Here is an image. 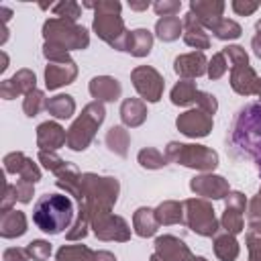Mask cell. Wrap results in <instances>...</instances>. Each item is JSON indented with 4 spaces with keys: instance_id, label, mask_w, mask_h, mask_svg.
<instances>
[{
    "instance_id": "obj_2",
    "label": "cell",
    "mask_w": 261,
    "mask_h": 261,
    "mask_svg": "<svg viewBox=\"0 0 261 261\" xmlns=\"http://www.w3.org/2000/svg\"><path fill=\"white\" fill-rule=\"evenodd\" d=\"M234 145L247 153V155H259L261 153V104H249L241 110L234 133H232Z\"/></svg>"
},
{
    "instance_id": "obj_40",
    "label": "cell",
    "mask_w": 261,
    "mask_h": 261,
    "mask_svg": "<svg viewBox=\"0 0 261 261\" xmlns=\"http://www.w3.org/2000/svg\"><path fill=\"white\" fill-rule=\"evenodd\" d=\"M198 102L206 108V112H208V114H212V112L216 110V100H214V96H210V94L198 92Z\"/></svg>"
},
{
    "instance_id": "obj_19",
    "label": "cell",
    "mask_w": 261,
    "mask_h": 261,
    "mask_svg": "<svg viewBox=\"0 0 261 261\" xmlns=\"http://www.w3.org/2000/svg\"><path fill=\"white\" fill-rule=\"evenodd\" d=\"M90 92L100 100H116L120 94V84L112 77H94L90 84Z\"/></svg>"
},
{
    "instance_id": "obj_38",
    "label": "cell",
    "mask_w": 261,
    "mask_h": 261,
    "mask_svg": "<svg viewBox=\"0 0 261 261\" xmlns=\"http://www.w3.org/2000/svg\"><path fill=\"white\" fill-rule=\"evenodd\" d=\"M224 69H226V63H224V55H222V53L214 55V57H212V61H210V69H208V75H210V77H220V75L224 73Z\"/></svg>"
},
{
    "instance_id": "obj_8",
    "label": "cell",
    "mask_w": 261,
    "mask_h": 261,
    "mask_svg": "<svg viewBox=\"0 0 261 261\" xmlns=\"http://www.w3.org/2000/svg\"><path fill=\"white\" fill-rule=\"evenodd\" d=\"M133 82H135V88L139 90V94L145 96V100H149V102H157L159 100V96L163 92V80L155 69L137 67L133 71Z\"/></svg>"
},
{
    "instance_id": "obj_11",
    "label": "cell",
    "mask_w": 261,
    "mask_h": 261,
    "mask_svg": "<svg viewBox=\"0 0 261 261\" xmlns=\"http://www.w3.org/2000/svg\"><path fill=\"white\" fill-rule=\"evenodd\" d=\"M184 41L196 49H208V45H210L208 35L202 31V24L196 20V16L192 12H188L184 18Z\"/></svg>"
},
{
    "instance_id": "obj_25",
    "label": "cell",
    "mask_w": 261,
    "mask_h": 261,
    "mask_svg": "<svg viewBox=\"0 0 261 261\" xmlns=\"http://www.w3.org/2000/svg\"><path fill=\"white\" fill-rule=\"evenodd\" d=\"M214 251L216 255L222 259V261H232L237 255H239V245L232 237L224 234V237H218L216 239V245H214Z\"/></svg>"
},
{
    "instance_id": "obj_21",
    "label": "cell",
    "mask_w": 261,
    "mask_h": 261,
    "mask_svg": "<svg viewBox=\"0 0 261 261\" xmlns=\"http://www.w3.org/2000/svg\"><path fill=\"white\" fill-rule=\"evenodd\" d=\"M155 31L161 41H175L184 31V22L177 16H163L157 20Z\"/></svg>"
},
{
    "instance_id": "obj_7",
    "label": "cell",
    "mask_w": 261,
    "mask_h": 261,
    "mask_svg": "<svg viewBox=\"0 0 261 261\" xmlns=\"http://www.w3.org/2000/svg\"><path fill=\"white\" fill-rule=\"evenodd\" d=\"M186 206L190 208L188 212V224L192 230H196L198 234H214L216 232V218H214V210L202 202V200H190L186 202Z\"/></svg>"
},
{
    "instance_id": "obj_33",
    "label": "cell",
    "mask_w": 261,
    "mask_h": 261,
    "mask_svg": "<svg viewBox=\"0 0 261 261\" xmlns=\"http://www.w3.org/2000/svg\"><path fill=\"white\" fill-rule=\"evenodd\" d=\"M153 8L159 16H175L181 8V2L179 0H159L153 4Z\"/></svg>"
},
{
    "instance_id": "obj_22",
    "label": "cell",
    "mask_w": 261,
    "mask_h": 261,
    "mask_svg": "<svg viewBox=\"0 0 261 261\" xmlns=\"http://www.w3.org/2000/svg\"><path fill=\"white\" fill-rule=\"evenodd\" d=\"M120 114H122V120L126 124L137 126V124L143 122V118H145L147 112H145V108H143V104L139 100H124V104L120 108Z\"/></svg>"
},
{
    "instance_id": "obj_29",
    "label": "cell",
    "mask_w": 261,
    "mask_h": 261,
    "mask_svg": "<svg viewBox=\"0 0 261 261\" xmlns=\"http://www.w3.org/2000/svg\"><path fill=\"white\" fill-rule=\"evenodd\" d=\"M212 31L218 39H237V37H241V27L234 20H228V18H222Z\"/></svg>"
},
{
    "instance_id": "obj_41",
    "label": "cell",
    "mask_w": 261,
    "mask_h": 261,
    "mask_svg": "<svg viewBox=\"0 0 261 261\" xmlns=\"http://www.w3.org/2000/svg\"><path fill=\"white\" fill-rule=\"evenodd\" d=\"M27 251H22V249H8L6 253H4V261H27Z\"/></svg>"
},
{
    "instance_id": "obj_3",
    "label": "cell",
    "mask_w": 261,
    "mask_h": 261,
    "mask_svg": "<svg viewBox=\"0 0 261 261\" xmlns=\"http://www.w3.org/2000/svg\"><path fill=\"white\" fill-rule=\"evenodd\" d=\"M43 35H45L47 43H55L65 49H84V47H88V41H90L88 31L84 27H77L63 18L47 20L43 27Z\"/></svg>"
},
{
    "instance_id": "obj_30",
    "label": "cell",
    "mask_w": 261,
    "mask_h": 261,
    "mask_svg": "<svg viewBox=\"0 0 261 261\" xmlns=\"http://www.w3.org/2000/svg\"><path fill=\"white\" fill-rule=\"evenodd\" d=\"M126 141H128V137H126L124 128H120V126L110 128V133H108V145H110L112 151L124 155L126 153Z\"/></svg>"
},
{
    "instance_id": "obj_15",
    "label": "cell",
    "mask_w": 261,
    "mask_h": 261,
    "mask_svg": "<svg viewBox=\"0 0 261 261\" xmlns=\"http://www.w3.org/2000/svg\"><path fill=\"white\" fill-rule=\"evenodd\" d=\"M75 77V67H73V63H69V65H57V63H51V65H47V69H45V80H47V88L49 90H55V88H59V86H63V84H69L71 80Z\"/></svg>"
},
{
    "instance_id": "obj_13",
    "label": "cell",
    "mask_w": 261,
    "mask_h": 261,
    "mask_svg": "<svg viewBox=\"0 0 261 261\" xmlns=\"http://www.w3.org/2000/svg\"><path fill=\"white\" fill-rule=\"evenodd\" d=\"M175 71L179 75H188V77H194V75H202L206 71V57L198 51L194 53H188V55H179L175 59Z\"/></svg>"
},
{
    "instance_id": "obj_6",
    "label": "cell",
    "mask_w": 261,
    "mask_h": 261,
    "mask_svg": "<svg viewBox=\"0 0 261 261\" xmlns=\"http://www.w3.org/2000/svg\"><path fill=\"white\" fill-rule=\"evenodd\" d=\"M94 31L98 33L100 39H104L112 47H116L120 51H126L128 33L124 31V22H122L120 14H102V12H96V16H94Z\"/></svg>"
},
{
    "instance_id": "obj_17",
    "label": "cell",
    "mask_w": 261,
    "mask_h": 261,
    "mask_svg": "<svg viewBox=\"0 0 261 261\" xmlns=\"http://www.w3.org/2000/svg\"><path fill=\"white\" fill-rule=\"evenodd\" d=\"M65 141H67V135L63 133V128L59 124H55V122H43L39 126V145L43 149H57Z\"/></svg>"
},
{
    "instance_id": "obj_36",
    "label": "cell",
    "mask_w": 261,
    "mask_h": 261,
    "mask_svg": "<svg viewBox=\"0 0 261 261\" xmlns=\"http://www.w3.org/2000/svg\"><path fill=\"white\" fill-rule=\"evenodd\" d=\"M139 161H141L143 167H161L163 165V157L157 151H153V149L141 151L139 153Z\"/></svg>"
},
{
    "instance_id": "obj_24",
    "label": "cell",
    "mask_w": 261,
    "mask_h": 261,
    "mask_svg": "<svg viewBox=\"0 0 261 261\" xmlns=\"http://www.w3.org/2000/svg\"><path fill=\"white\" fill-rule=\"evenodd\" d=\"M73 100L71 96H55L47 102V110L57 118H69L73 114Z\"/></svg>"
},
{
    "instance_id": "obj_34",
    "label": "cell",
    "mask_w": 261,
    "mask_h": 261,
    "mask_svg": "<svg viewBox=\"0 0 261 261\" xmlns=\"http://www.w3.org/2000/svg\"><path fill=\"white\" fill-rule=\"evenodd\" d=\"M84 6L88 8H94L96 12H102V14H120V2H114V0H102V2H84Z\"/></svg>"
},
{
    "instance_id": "obj_31",
    "label": "cell",
    "mask_w": 261,
    "mask_h": 261,
    "mask_svg": "<svg viewBox=\"0 0 261 261\" xmlns=\"http://www.w3.org/2000/svg\"><path fill=\"white\" fill-rule=\"evenodd\" d=\"M53 12H55L59 18L73 22V20L80 16V4H77V2H61V4H55V6H53Z\"/></svg>"
},
{
    "instance_id": "obj_32",
    "label": "cell",
    "mask_w": 261,
    "mask_h": 261,
    "mask_svg": "<svg viewBox=\"0 0 261 261\" xmlns=\"http://www.w3.org/2000/svg\"><path fill=\"white\" fill-rule=\"evenodd\" d=\"M27 253H29V257H33L35 261H45V259L49 257V253H51V245L45 243V241H33V243H29Z\"/></svg>"
},
{
    "instance_id": "obj_4",
    "label": "cell",
    "mask_w": 261,
    "mask_h": 261,
    "mask_svg": "<svg viewBox=\"0 0 261 261\" xmlns=\"http://www.w3.org/2000/svg\"><path fill=\"white\" fill-rule=\"evenodd\" d=\"M104 120V108L100 104L86 106L84 114L73 122V126L67 133V145L73 151H82L88 147V143L94 137V128Z\"/></svg>"
},
{
    "instance_id": "obj_27",
    "label": "cell",
    "mask_w": 261,
    "mask_h": 261,
    "mask_svg": "<svg viewBox=\"0 0 261 261\" xmlns=\"http://www.w3.org/2000/svg\"><path fill=\"white\" fill-rule=\"evenodd\" d=\"M196 96H198V92L192 82H179L171 92V102L184 106V104H190L192 100H196Z\"/></svg>"
},
{
    "instance_id": "obj_26",
    "label": "cell",
    "mask_w": 261,
    "mask_h": 261,
    "mask_svg": "<svg viewBox=\"0 0 261 261\" xmlns=\"http://www.w3.org/2000/svg\"><path fill=\"white\" fill-rule=\"evenodd\" d=\"M6 84L14 88V96H16L18 92L31 94V92L35 90V73H31L29 69H20L12 80H6Z\"/></svg>"
},
{
    "instance_id": "obj_28",
    "label": "cell",
    "mask_w": 261,
    "mask_h": 261,
    "mask_svg": "<svg viewBox=\"0 0 261 261\" xmlns=\"http://www.w3.org/2000/svg\"><path fill=\"white\" fill-rule=\"evenodd\" d=\"M92 253L86 247H63L57 253V261H90Z\"/></svg>"
},
{
    "instance_id": "obj_10",
    "label": "cell",
    "mask_w": 261,
    "mask_h": 261,
    "mask_svg": "<svg viewBox=\"0 0 261 261\" xmlns=\"http://www.w3.org/2000/svg\"><path fill=\"white\" fill-rule=\"evenodd\" d=\"M210 126H212V118L208 116V112L190 110L177 118V128L188 137H206Z\"/></svg>"
},
{
    "instance_id": "obj_16",
    "label": "cell",
    "mask_w": 261,
    "mask_h": 261,
    "mask_svg": "<svg viewBox=\"0 0 261 261\" xmlns=\"http://www.w3.org/2000/svg\"><path fill=\"white\" fill-rule=\"evenodd\" d=\"M192 190L202 194V196L222 198L228 192V186H226V181L222 177H194Z\"/></svg>"
},
{
    "instance_id": "obj_5",
    "label": "cell",
    "mask_w": 261,
    "mask_h": 261,
    "mask_svg": "<svg viewBox=\"0 0 261 261\" xmlns=\"http://www.w3.org/2000/svg\"><path fill=\"white\" fill-rule=\"evenodd\" d=\"M167 157L198 169H212L216 167V161H218L214 151H208L200 145H177V143H171L167 147Z\"/></svg>"
},
{
    "instance_id": "obj_20",
    "label": "cell",
    "mask_w": 261,
    "mask_h": 261,
    "mask_svg": "<svg viewBox=\"0 0 261 261\" xmlns=\"http://www.w3.org/2000/svg\"><path fill=\"white\" fill-rule=\"evenodd\" d=\"M27 230V220L24 214L18 210L12 212H4L2 216V237L10 239V237H20Z\"/></svg>"
},
{
    "instance_id": "obj_39",
    "label": "cell",
    "mask_w": 261,
    "mask_h": 261,
    "mask_svg": "<svg viewBox=\"0 0 261 261\" xmlns=\"http://www.w3.org/2000/svg\"><path fill=\"white\" fill-rule=\"evenodd\" d=\"M230 6H232V10H234L237 14L247 16V14H253V12L259 8V2H243V0H234Z\"/></svg>"
},
{
    "instance_id": "obj_37",
    "label": "cell",
    "mask_w": 261,
    "mask_h": 261,
    "mask_svg": "<svg viewBox=\"0 0 261 261\" xmlns=\"http://www.w3.org/2000/svg\"><path fill=\"white\" fill-rule=\"evenodd\" d=\"M41 104H43V94L37 92V90H33L31 94H27V100H24V112H27L29 116H35V114L39 112Z\"/></svg>"
},
{
    "instance_id": "obj_23",
    "label": "cell",
    "mask_w": 261,
    "mask_h": 261,
    "mask_svg": "<svg viewBox=\"0 0 261 261\" xmlns=\"http://www.w3.org/2000/svg\"><path fill=\"white\" fill-rule=\"evenodd\" d=\"M135 226H137V232L141 237H151L157 228V220L153 218V210L139 208L137 214H135Z\"/></svg>"
},
{
    "instance_id": "obj_18",
    "label": "cell",
    "mask_w": 261,
    "mask_h": 261,
    "mask_svg": "<svg viewBox=\"0 0 261 261\" xmlns=\"http://www.w3.org/2000/svg\"><path fill=\"white\" fill-rule=\"evenodd\" d=\"M153 47V35L145 29H137L133 33H128V39H126V51H130L133 55L137 57H143L151 51Z\"/></svg>"
},
{
    "instance_id": "obj_42",
    "label": "cell",
    "mask_w": 261,
    "mask_h": 261,
    "mask_svg": "<svg viewBox=\"0 0 261 261\" xmlns=\"http://www.w3.org/2000/svg\"><path fill=\"white\" fill-rule=\"evenodd\" d=\"M39 157H41V161L45 163V167H47V169H57V163H63L61 159H57L55 155H47L45 151H41V155H39Z\"/></svg>"
},
{
    "instance_id": "obj_44",
    "label": "cell",
    "mask_w": 261,
    "mask_h": 261,
    "mask_svg": "<svg viewBox=\"0 0 261 261\" xmlns=\"http://www.w3.org/2000/svg\"><path fill=\"white\" fill-rule=\"evenodd\" d=\"M257 31H259V33H257V35H259V37H261V20H259V22H257Z\"/></svg>"
},
{
    "instance_id": "obj_12",
    "label": "cell",
    "mask_w": 261,
    "mask_h": 261,
    "mask_svg": "<svg viewBox=\"0 0 261 261\" xmlns=\"http://www.w3.org/2000/svg\"><path fill=\"white\" fill-rule=\"evenodd\" d=\"M243 208H245V198L241 194H230L226 202V212L222 218V224L226 226V230L239 232L243 228V216H241Z\"/></svg>"
},
{
    "instance_id": "obj_9",
    "label": "cell",
    "mask_w": 261,
    "mask_h": 261,
    "mask_svg": "<svg viewBox=\"0 0 261 261\" xmlns=\"http://www.w3.org/2000/svg\"><path fill=\"white\" fill-rule=\"evenodd\" d=\"M224 2H214V0H192L190 2V12L196 16L200 24H206L208 29H214L222 18Z\"/></svg>"
},
{
    "instance_id": "obj_43",
    "label": "cell",
    "mask_w": 261,
    "mask_h": 261,
    "mask_svg": "<svg viewBox=\"0 0 261 261\" xmlns=\"http://www.w3.org/2000/svg\"><path fill=\"white\" fill-rule=\"evenodd\" d=\"M130 8H135V10H145V8H149V2H130Z\"/></svg>"
},
{
    "instance_id": "obj_1",
    "label": "cell",
    "mask_w": 261,
    "mask_h": 261,
    "mask_svg": "<svg viewBox=\"0 0 261 261\" xmlns=\"http://www.w3.org/2000/svg\"><path fill=\"white\" fill-rule=\"evenodd\" d=\"M73 220V204L63 194H45L37 200L33 210V222L47 234L63 232Z\"/></svg>"
},
{
    "instance_id": "obj_35",
    "label": "cell",
    "mask_w": 261,
    "mask_h": 261,
    "mask_svg": "<svg viewBox=\"0 0 261 261\" xmlns=\"http://www.w3.org/2000/svg\"><path fill=\"white\" fill-rule=\"evenodd\" d=\"M222 55L228 57V59L234 63V67H237V65H249V63H247V53H245V49L239 47V45H230V47H226V49L222 51Z\"/></svg>"
},
{
    "instance_id": "obj_14",
    "label": "cell",
    "mask_w": 261,
    "mask_h": 261,
    "mask_svg": "<svg viewBox=\"0 0 261 261\" xmlns=\"http://www.w3.org/2000/svg\"><path fill=\"white\" fill-rule=\"evenodd\" d=\"M232 88L239 94H251L255 90L261 92V84L249 65H237L232 69Z\"/></svg>"
}]
</instances>
